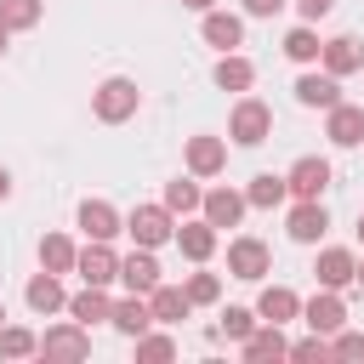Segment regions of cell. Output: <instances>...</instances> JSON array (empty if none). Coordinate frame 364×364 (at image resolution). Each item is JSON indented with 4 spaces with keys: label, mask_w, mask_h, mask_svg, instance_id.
Instances as JSON below:
<instances>
[{
    "label": "cell",
    "mask_w": 364,
    "mask_h": 364,
    "mask_svg": "<svg viewBox=\"0 0 364 364\" xmlns=\"http://www.w3.org/2000/svg\"><path fill=\"white\" fill-rule=\"evenodd\" d=\"M210 80H216L222 91H250V85H256V68H250V57L222 51V57H216V68H210Z\"/></svg>",
    "instance_id": "cell-23"
},
{
    "label": "cell",
    "mask_w": 364,
    "mask_h": 364,
    "mask_svg": "<svg viewBox=\"0 0 364 364\" xmlns=\"http://www.w3.org/2000/svg\"><path fill=\"white\" fill-rule=\"evenodd\" d=\"M358 245H364V216H358Z\"/></svg>",
    "instance_id": "cell-44"
},
{
    "label": "cell",
    "mask_w": 364,
    "mask_h": 364,
    "mask_svg": "<svg viewBox=\"0 0 364 364\" xmlns=\"http://www.w3.org/2000/svg\"><path fill=\"white\" fill-rule=\"evenodd\" d=\"M301 318H307V330H313V336H324V341H330V336L347 324V301H341V290H324V284H318V296H313V301H301Z\"/></svg>",
    "instance_id": "cell-5"
},
{
    "label": "cell",
    "mask_w": 364,
    "mask_h": 364,
    "mask_svg": "<svg viewBox=\"0 0 364 364\" xmlns=\"http://www.w3.org/2000/svg\"><path fill=\"white\" fill-rule=\"evenodd\" d=\"M0 324H6V307H0Z\"/></svg>",
    "instance_id": "cell-45"
},
{
    "label": "cell",
    "mask_w": 364,
    "mask_h": 364,
    "mask_svg": "<svg viewBox=\"0 0 364 364\" xmlns=\"http://www.w3.org/2000/svg\"><path fill=\"white\" fill-rule=\"evenodd\" d=\"M136 102H142V91H136V80H125V74H108V80L91 91V114H97L102 125L131 119V114H136Z\"/></svg>",
    "instance_id": "cell-1"
},
{
    "label": "cell",
    "mask_w": 364,
    "mask_h": 364,
    "mask_svg": "<svg viewBox=\"0 0 364 364\" xmlns=\"http://www.w3.org/2000/svg\"><path fill=\"white\" fill-rule=\"evenodd\" d=\"M74 256H80L74 239H63V233H46L40 239V267L46 273H74Z\"/></svg>",
    "instance_id": "cell-29"
},
{
    "label": "cell",
    "mask_w": 364,
    "mask_h": 364,
    "mask_svg": "<svg viewBox=\"0 0 364 364\" xmlns=\"http://www.w3.org/2000/svg\"><path fill=\"white\" fill-rule=\"evenodd\" d=\"M256 324H262V318H256V307H222V324H216V330H222L228 341H245Z\"/></svg>",
    "instance_id": "cell-34"
},
{
    "label": "cell",
    "mask_w": 364,
    "mask_h": 364,
    "mask_svg": "<svg viewBox=\"0 0 364 364\" xmlns=\"http://www.w3.org/2000/svg\"><path fill=\"white\" fill-rule=\"evenodd\" d=\"M171 239H176V250H182L188 262H210V256H216V239H222V233H216V228H210V222L199 216V222H182V228H176Z\"/></svg>",
    "instance_id": "cell-16"
},
{
    "label": "cell",
    "mask_w": 364,
    "mask_h": 364,
    "mask_svg": "<svg viewBox=\"0 0 364 364\" xmlns=\"http://www.w3.org/2000/svg\"><path fill=\"white\" fill-rule=\"evenodd\" d=\"M318 68H324V74H336V80H341V74H358V68H364V46H358L353 34H336V40H324Z\"/></svg>",
    "instance_id": "cell-13"
},
{
    "label": "cell",
    "mask_w": 364,
    "mask_h": 364,
    "mask_svg": "<svg viewBox=\"0 0 364 364\" xmlns=\"http://www.w3.org/2000/svg\"><path fill=\"white\" fill-rule=\"evenodd\" d=\"M284 358H330V341L324 336H307V341H290Z\"/></svg>",
    "instance_id": "cell-37"
},
{
    "label": "cell",
    "mask_w": 364,
    "mask_h": 364,
    "mask_svg": "<svg viewBox=\"0 0 364 364\" xmlns=\"http://www.w3.org/2000/svg\"><path fill=\"white\" fill-rule=\"evenodd\" d=\"M136 358H176V341H171V336H159V330L148 324V330L136 336Z\"/></svg>",
    "instance_id": "cell-35"
},
{
    "label": "cell",
    "mask_w": 364,
    "mask_h": 364,
    "mask_svg": "<svg viewBox=\"0 0 364 364\" xmlns=\"http://www.w3.org/2000/svg\"><path fill=\"white\" fill-rule=\"evenodd\" d=\"M23 301H28V313H40V318H51V313H63L68 307V290H63V273H34L28 284H23Z\"/></svg>",
    "instance_id": "cell-7"
},
{
    "label": "cell",
    "mask_w": 364,
    "mask_h": 364,
    "mask_svg": "<svg viewBox=\"0 0 364 364\" xmlns=\"http://www.w3.org/2000/svg\"><path fill=\"white\" fill-rule=\"evenodd\" d=\"M256 318H267V324H290V318H301V296H296L290 284H267V290L256 296Z\"/></svg>",
    "instance_id": "cell-18"
},
{
    "label": "cell",
    "mask_w": 364,
    "mask_h": 364,
    "mask_svg": "<svg viewBox=\"0 0 364 364\" xmlns=\"http://www.w3.org/2000/svg\"><path fill=\"white\" fill-rule=\"evenodd\" d=\"M284 228H290V239H296V245H318V239H324V228H330V210H324L318 199H296V205H290V216H284Z\"/></svg>",
    "instance_id": "cell-10"
},
{
    "label": "cell",
    "mask_w": 364,
    "mask_h": 364,
    "mask_svg": "<svg viewBox=\"0 0 364 364\" xmlns=\"http://www.w3.org/2000/svg\"><path fill=\"white\" fill-rule=\"evenodd\" d=\"M296 11H301V23H318V17L336 11V0H296Z\"/></svg>",
    "instance_id": "cell-38"
},
{
    "label": "cell",
    "mask_w": 364,
    "mask_h": 364,
    "mask_svg": "<svg viewBox=\"0 0 364 364\" xmlns=\"http://www.w3.org/2000/svg\"><path fill=\"white\" fill-rule=\"evenodd\" d=\"M245 210H250V205H245V193H239V188H210V193L199 199V216H205L216 233H222V228H239V216H245Z\"/></svg>",
    "instance_id": "cell-9"
},
{
    "label": "cell",
    "mask_w": 364,
    "mask_h": 364,
    "mask_svg": "<svg viewBox=\"0 0 364 364\" xmlns=\"http://www.w3.org/2000/svg\"><path fill=\"white\" fill-rule=\"evenodd\" d=\"M40 11H46L40 0H0V23H6L11 34H17V28H34V23H40Z\"/></svg>",
    "instance_id": "cell-32"
},
{
    "label": "cell",
    "mask_w": 364,
    "mask_h": 364,
    "mask_svg": "<svg viewBox=\"0 0 364 364\" xmlns=\"http://www.w3.org/2000/svg\"><path fill=\"white\" fill-rule=\"evenodd\" d=\"M148 307H154V324H182V318L193 313L188 290H182V284H165V279L148 290Z\"/></svg>",
    "instance_id": "cell-17"
},
{
    "label": "cell",
    "mask_w": 364,
    "mask_h": 364,
    "mask_svg": "<svg viewBox=\"0 0 364 364\" xmlns=\"http://www.w3.org/2000/svg\"><path fill=\"white\" fill-rule=\"evenodd\" d=\"M284 199H290V182H284V176H273V171L250 176V188H245V205H250V210H279Z\"/></svg>",
    "instance_id": "cell-25"
},
{
    "label": "cell",
    "mask_w": 364,
    "mask_h": 364,
    "mask_svg": "<svg viewBox=\"0 0 364 364\" xmlns=\"http://www.w3.org/2000/svg\"><path fill=\"white\" fill-rule=\"evenodd\" d=\"M330 358H364V336H358V330H347V324H341V330H336V336H330Z\"/></svg>",
    "instance_id": "cell-36"
},
{
    "label": "cell",
    "mask_w": 364,
    "mask_h": 364,
    "mask_svg": "<svg viewBox=\"0 0 364 364\" xmlns=\"http://www.w3.org/2000/svg\"><path fill=\"white\" fill-rule=\"evenodd\" d=\"M40 353L46 358H91V330L85 324H51L46 336H40Z\"/></svg>",
    "instance_id": "cell-8"
},
{
    "label": "cell",
    "mask_w": 364,
    "mask_h": 364,
    "mask_svg": "<svg viewBox=\"0 0 364 364\" xmlns=\"http://www.w3.org/2000/svg\"><path fill=\"white\" fill-rule=\"evenodd\" d=\"M108 307H114V301H108V284H85L80 296H68V318L85 324V330H91L97 318H108Z\"/></svg>",
    "instance_id": "cell-26"
},
{
    "label": "cell",
    "mask_w": 364,
    "mask_h": 364,
    "mask_svg": "<svg viewBox=\"0 0 364 364\" xmlns=\"http://www.w3.org/2000/svg\"><path fill=\"white\" fill-rule=\"evenodd\" d=\"M313 273H318V284H324V290H347V284H353V273H358V256H353V250H341V245H324Z\"/></svg>",
    "instance_id": "cell-14"
},
{
    "label": "cell",
    "mask_w": 364,
    "mask_h": 364,
    "mask_svg": "<svg viewBox=\"0 0 364 364\" xmlns=\"http://www.w3.org/2000/svg\"><path fill=\"white\" fill-rule=\"evenodd\" d=\"M74 273H80L85 284H114V279H119V256L108 250V239H91V245L74 256Z\"/></svg>",
    "instance_id": "cell-11"
},
{
    "label": "cell",
    "mask_w": 364,
    "mask_h": 364,
    "mask_svg": "<svg viewBox=\"0 0 364 364\" xmlns=\"http://www.w3.org/2000/svg\"><path fill=\"white\" fill-rule=\"evenodd\" d=\"M108 324H114L119 336H131V341H136V336L154 324V307H148V296H125V301H114V307H108Z\"/></svg>",
    "instance_id": "cell-19"
},
{
    "label": "cell",
    "mask_w": 364,
    "mask_h": 364,
    "mask_svg": "<svg viewBox=\"0 0 364 364\" xmlns=\"http://www.w3.org/2000/svg\"><path fill=\"white\" fill-rule=\"evenodd\" d=\"M222 165H228V142L222 136H193L188 142V171L193 176H216Z\"/></svg>",
    "instance_id": "cell-24"
},
{
    "label": "cell",
    "mask_w": 364,
    "mask_h": 364,
    "mask_svg": "<svg viewBox=\"0 0 364 364\" xmlns=\"http://www.w3.org/2000/svg\"><path fill=\"white\" fill-rule=\"evenodd\" d=\"M318 51H324V40H318V28H313V23H296V28L284 34V57H290V63L313 68V63H318Z\"/></svg>",
    "instance_id": "cell-28"
},
{
    "label": "cell",
    "mask_w": 364,
    "mask_h": 364,
    "mask_svg": "<svg viewBox=\"0 0 364 364\" xmlns=\"http://www.w3.org/2000/svg\"><path fill=\"white\" fill-rule=\"evenodd\" d=\"M284 6H290V0H245L250 17H273V11H284Z\"/></svg>",
    "instance_id": "cell-39"
},
{
    "label": "cell",
    "mask_w": 364,
    "mask_h": 364,
    "mask_svg": "<svg viewBox=\"0 0 364 364\" xmlns=\"http://www.w3.org/2000/svg\"><path fill=\"white\" fill-rule=\"evenodd\" d=\"M125 233H131L142 250H159V245L176 233V216H171L165 205H136V210L125 216Z\"/></svg>",
    "instance_id": "cell-3"
},
{
    "label": "cell",
    "mask_w": 364,
    "mask_h": 364,
    "mask_svg": "<svg viewBox=\"0 0 364 364\" xmlns=\"http://www.w3.org/2000/svg\"><path fill=\"white\" fill-rule=\"evenodd\" d=\"M40 353V336L28 324H0V358H34Z\"/></svg>",
    "instance_id": "cell-31"
},
{
    "label": "cell",
    "mask_w": 364,
    "mask_h": 364,
    "mask_svg": "<svg viewBox=\"0 0 364 364\" xmlns=\"http://www.w3.org/2000/svg\"><path fill=\"white\" fill-rule=\"evenodd\" d=\"M353 284H364V262H358V273H353Z\"/></svg>",
    "instance_id": "cell-43"
},
{
    "label": "cell",
    "mask_w": 364,
    "mask_h": 364,
    "mask_svg": "<svg viewBox=\"0 0 364 364\" xmlns=\"http://www.w3.org/2000/svg\"><path fill=\"white\" fill-rule=\"evenodd\" d=\"M228 136H233L239 148L267 142V136H273V108H267L262 97H245V91H239V102H233V114H228Z\"/></svg>",
    "instance_id": "cell-2"
},
{
    "label": "cell",
    "mask_w": 364,
    "mask_h": 364,
    "mask_svg": "<svg viewBox=\"0 0 364 364\" xmlns=\"http://www.w3.org/2000/svg\"><path fill=\"white\" fill-rule=\"evenodd\" d=\"M6 40H11V28H6V23H0V57H6Z\"/></svg>",
    "instance_id": "cell-42"
},
{
    "label": "cell",
    "mask_w": 364,
    "mask_h": 364,
    "mask_svg": "<svg viewBox=\"0 0 364 364\" xmlns=\"http://www.w3.org/2000/svg\"><path fill=\"white\" fill-rule=\"evenodd\" d=\"M182 290H188V301H193V307H210V301L222 296V279H216V273H205V262H199V273H188V284H182Z\"/></svg>",
    "instance_id": "cell-33"
},
{
    "label": "cell",
    "mask_w": 364,
    "mask_h": 364,
    "mask_svg": "<svg viewBox=\"0 0 364 364\" xmlns=\"http://www.w3.org/2000/svg\"><path fill=\"white\" fill-rule=\"evenodd\" d=\"M182 6H188V11H210L216 0H182Z\"/></svg>",
    "instance_id": "cell-41"
},
{
    "label": "cell",
    "mask_w": 364,
    "mask_h": 364,
    "mask_svg": "<svg viewBox=\"0 0 364 364\" xmlns=\"http://www.w3.org/2000/svg\"><path fill=\"white\" fill-rule=\"evenodd\" d=\"M119 284L131 290V296H148L154 284H159V262H154V250H131V256H119Z\"/></svg>",
    "instance_id": "cell-15"
},
{
    "label": "cell",
    "mask_w": 364,
    "mask_h": 364,
    "mask_svg": "<svg viewBox=\"0 0 364 364\" xmlns=\"http://www.w3.org/2000/svg\"><path fill=\"white\" fill-rule=\"evenodd\" d=\"M290 91H296V102H301V108H336V102H341L336 74H301Z\"/></svg>",
    "instance_id": "cell-21"
},
{
    "label": "cell",
    "mask_w": 364,
    "mask_h": 364,
    "mask_svg": "<svg viewBox=\"0 0 364 364\" xmlns=\"http://www.w3.org/2000/svg\"><path fill=\"white\" fill-rule=\"evenodd\" d=\"M267 267H273V250H267L256 233H239V239H228V273H233V279L256 284Z\"/></svg>",
    "instance_id": "cell-4"
},
{
    "label": "cell",
    "mask_w": 364,
    "mask_h": 364,
    "mask_svg": "<svg viewBox=\"0 0 364 364\" xmlns=\"http://www.w3.org/2000/svg\"><path fill=\"white\" fill-rule=\"evenodd\" d=\"M205 40L216 46V51H239V40H245V17H233V11H205Z\"/></svg>",
    "instance_id": "cell-22"
},
{
    "label": "cell",
    "mask_w": 364,
    "mask_h": 364,
    "mask_svg": "<svg viewBox=\"0 0 364 364\" xmlns=\"http://www.w3.org/2000/svg\"><path fill=\"white\" fill-rule=\"evenodd\" d=\"M199 199H205L199 182H193V176H176V182H165V199H159V205H165L171 216H188V210H199Z\"/></svg>",
    "instance_id": "cell-30"
},
{
    "label": "cell",
    "mask_w": 364,
    "mask_h": 364,
    "mask_svg": "<svg viewBox=\"0 0 364 364\" xmlns=\"http://www.w3.org/2000/svg\"><path fill=\"white\" fill-rule=\"evenodd\" d=\"M0 199H11V171L0 165Z\"/></svg>",
    "instance_id": "cell-40"
},
{
    "label": "cell",
    "mask_w": 364,
    "mask_h": 364,
    "mask_svg": "<svg viewBox=\"0 0 364 364\" xmlns=\"http://www.w3.org/2000/svg\"><path fill=\"white\" fill-rule=\"evenodd\" d=\"M284 182H290V199H324V188H330V159L301 154V159L284 171Z\"/></svg>",
    "instance_id": "cell-6"
},
{
    "label": "cell",
    "mask_w": 364,
    "mask_h": 364,
    "mask_svg": "<svg viewBox=\"0 0 364 364\" xmlns=\"http://www.w3.org/2000/svg\"><path fill=\"white\" fill-rule=\"evenodd\" d=\"M80 228H85V239H114L119 233V210L108 199H85L80 205Z\"/></svg>",
    "instance_id": "cell-27"
},
{
    "label": "cell",
    "mask_w": 364,
    "mask_h": 364,
    "mask_svg": "<svg viewBox=\"0 0 364 364\" xmlns=\"http://www.w3.org/2000/svg\"><path fill=\"white\" fill-rule=\"evenodd\" d=\"M239 347H245V358H250V364H262V358H284V353H290L284 324H267V318H262V324H256V330H250Z\"/></svg>",
    "instance_id": "cell-20"
},
{
    "label": "cell",
    "mask_w": 364,
    "mask_h": 364,
    "mask_svg": "<svg viewBox=\"0 0 364 364\" xmlns=\"http://www.w3.org/2000/svg\"><path fill=\"white\" fill-rule=\"evenodd\" d=\"M324 136H330L336 148H358V142H364V108H358V102L324 108Z\"/></svg>",
    "instance_id": "cell-12"
}]
</instances>
